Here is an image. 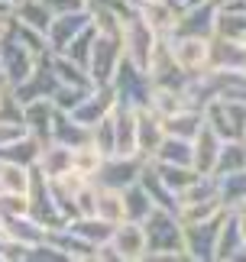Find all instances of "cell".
Segmentation results:
<instances>
[{
	"instance_id": "cell-1",
	"label": "cell",
	"mask_w": 246,
	"mask_h": 262,
	"mask_svg": "<svg viewBox=\"0 0 246 262\" xmlns=\"http://www.w3.org/2000/svg\"><path fill=\"white\" fill-rule=\"evenodd\" d=\"M142 227H146V239H149V253H146L142 262L188 259V253H184V224L178 220L175 210L156 207L146 220H142Z\"/></svg>"
},
{
	"instance_id": "cell-2",
	"label": "cell",
	"mask_w": 246,
	"mask_h": 262,
	"mask_svg": "<svg viewBox=\"0 0 246 262\" xmlns=\"http://www.w3.org/2000/svg\"><path fill=\"white\" fill-rule=\"evenodd\" d=\"M123 58H127V52H123V29H110V33H100L97 29L94 49H91V62H88V72L94 78V84L114 81Z\"/></svg>"
},
{
	"instance_id": "cell-3",
	"label": "cell",
	"mask_w": 246,
	"mask_h": 262,
	"mask_svg": "<svg viewBox=\"0 0 246 262\" xmlns=\"http://www.w3.org/2000/svg\"><path fill=\"white\" fill-rule=\"evenodd\" d=\"M159 39L162 36H156L146 26V19L139 16V10H130V13L123 16V52H127V62H133L136 68H142V72L149 68L152 49H156Z\"/></svg>"
},
{
	"instance_id": "cell-4",
	"label": "cell",
	"mask_w": 246,
	"mask_h": 262,
	"mask_svg": "<svg viewBox=\"0 0 246 262\" xmlns=\"http://www.w3.org/2000/svg\"><path fill=\"white\" fill-rule=\"evenodd\" d=\"M110 84L117 88L120 104H127V107H149L152 78L142 72V68H136L133 62H127V58H123L120 72L114 75V81H110Z\"/></svg>"
},
{
	"instance_id": "cell-5",
	"label": "cell",
	"mask_w": 246,
	"mask_h": 262,
	"mask_svg": "<svg viewBox=\"0 0 246 262\" xmlns=\"http://www.w3.org/2000/svg\"><path fill=\"white\" fill-rule=\"evenodd\" d=\"M175 62L184 75L211 72V39L208 36H169Z\"/></svg>"
},
{
	"instance_id": "cell-6",
	"label": "cell",
	"mask_w": 246,
	"mask_h": 262,
	"mask_svg": "<svg viewBox=\"0 0 246 262\" xmlns=\"http://www.w3.org/2000/svg\"><path fill=\"white\" fill-rule=\"evenodd\" d=\"M0 62H4V72H7L10 88H16V84H23L26 78L36 72L39 55H36V52H29V49L19 42L13 33H10L4 42H0Z\"/></svg>"
},
{
	"instance_id": "cell-7",
	"label": "cell",
	"mask_w": 246,
	"mask_h": 262,
	"mask_svg": "<svg viewBox=\"0 0 246 262\" xmlns=\"http://www.w3.org/2000/svg\"><path fill=\"white\" fill-rule=\"evenodd\" d=\"M223 217H214V220H204V224H188L184 227V253L188 259H198V262H211L217 259V236H220V224Z\"/></svg>"
},
{
	"instance_id": "cell-8",
	"label": "cell",
	"mask_w": 246,
	"mask_h": 262,
	"mask_svg": "<svg viewBox=\"0 0 246 262\" xmlns=\"http://www.w3.org/2000/svg\"><path fill=\"white\" fill-rule=\"evenodd\" d=\"M117 104H120V97H117V88L114 84H94V88H91V94L81 100L75 110H71V117H75L78 123H85V126L94 129L100 120H107L110 114H114Z\"/></svg>"
},
{
	"instance_id": "cell-9",
	"label": "cell",
	"mask_w": 246,
	"mask_h": 262,
	"mask_svg": "<svg viewBox=\"0 0 246 262\" xmlns=\"http://www.w3.org/2000/svg\"><path fill=\"white\" fill-rule=\"evenodd\" d=\"M142 168H146V159L142 156H107L104 168L97 172V185H107V188H120L127 191L130 185H136Z\"/></svg>"
},
{
	"instance_id": "cell-10",
	"label": "cell",
	"mask_w": 246,
	"mask_h": 262,
	"mask_svg": "<svg viewBox=\"0 0 246 262\" xmlns=\"http://www.w3.org/2000/svg\"><path fill=\"white\" fill-rule=\"evenodd\" d=\"M91 23H94L91 7L88 10H75V13H58L52 19V26H49V33H46L49 36V49H52V52H65Z\"/></svg>"
},
{
	"instance_id": "cell-11",
	"label": "cell",
	"mask_w": 246,
	"mask_h": 262,
	"mask_svg": "<svg viewBox=\"0 0 246 262\" xmlns=\"http://www.w3.org/2000/svg\"><path fill=\"white\" fill-rule=\"evenodd\" d=\"M58 75H55V68H52V52L39 58V65H36V72L26 78L23 84H16L13 88V94L19 104H29V100H39V97H52L55 91H58Z\"/></svg>"
},
{
	"instance_id": "cell-12",
	"label": "cell",
	"mask_w": 246,
	"mask_h": 262,
	"mask_svg": "<svg viewBox=\"0 0 246 262\" xmlns=\"http://www.w3.org/2000/svg\"><path fill=\"white\" fill-rule=\"evenodd\" d=\"M217 13H220V4H211V0L188 4L181 10L175 36H208L211 39L214 33H217Z\"/></svg>"
},
{
	"instance_id": "cell-13",
	"label": "cell",
	"mask_w": 246,
	"mask_h": 262,
	"mask_svg": "<svg viewBox=\"0 0 246 262\" xmlns=\"http://www.w3.org/2000/svg\"><path fill=\"white\" fill-rule=\"evenodd\" d=\"M110 243L117 246L120 262H142L149 253V239H146V227L139 220H123L114 230V239Z\"/></svg>"
},
{
	"instance_id": "cell-14",
	"label": "cell",
	"mask_w": 246,
	"mask_h": 262,
	"mask_svg": "<svg viewBox=\"0 0 246 262\" xmlns=\"http://www.w3.org/2000/svg\"><path fill=\"white\" fill-rule=\"evenodd\" d=\"M136 136H139V156L152 162L162 139H166V120L152 107H136Z\"/></svg>"
},
{
	"instance_id": "cell-15",
	"label": "cell",
	"mask_w": 246,
	"mask_h": 262,
	"mask_svg": "<svg viewBox=\"0 0 246 262\" xmlns=\"http://www.w3.org/2000/svg\"><path fill=\"white\" fill-rule=\"evenodd\" d=\"M181 4L178 0H149V4L139 7V16L146 19V26L156 36H175L178 19H181Z\"/></svg>"
},
{
	"instance_id": "cell-16",
	"label": "cell",
	"mask_w": 246,
	"mask_h": 262,
	"mask_svg": "<svg viewBox=\"0 0 246 262\" xmlns=\"http://www.w3.org/2000/svg\"><path fill=\"white\" fill-rule=\"evenodd\" d=\"M211 68L214 72H246V39L211 36Z\"/></svg>"
},
{
	"instance_id": "cell-17",
	"label": "cell",
	"mask_w": 246,
	"mask_h": 262,
	"mask_svg": "<svg viewBox=\"0 0 246 262\" xmlns=\"http://www.w3.org/2000/svg\"><path fill=\"white\" fill-rule=\"evenodd\" d=\"M114 156H139L136 107L117 104V110H114Z\"/></svg>"
},
{
	"instance_id": "cell-18",
	"label": "cell",
	"mask_w": 246,
	"mask_h": 262,
	"mask_svg": "<svg viewBox=\"0 0 246 262\" xmlns=\"http://www.w3.org/2000/svg\"><path fill=\"white\" fill-rule=\"evenodd\" d=\"M58 107L52 104V97H39L23 104V123L29 126V133L39 136L43 143H52V123H55Z\"/></svg>"
},
{
	"instance_id": "cell-19",
	"label": "cell",
	"mask_w": 246,
	"mask_h": 262,
	"mask_svg": "<svg viewBox=\"0 0 246 262\" xmlns=\"http://www.w3.org/2000/svg\"><path fill=\"white\" fill-rule=\"evenodd\" d=\"M220 149H223V139L214 133L211 126H204L198 136H194V172L198 175H214L217 172V159H220Z\"/></svg>"
},
{
	"instance_id": "cell-20",
	"label": "cell",
	"mask_w": 246,
	"mask_h": 262,
	"mask_svg": "<svg viewBox=\"0 0 246 262\" xmlns=\"http://www.w3.org/2000/svg\"><path fill=\"white\" fill-rule=\"evenodd\" d=\"M49 239H52L61 253H65L68 262H97V246L88 243L85 236H78L75 230H68V224L58 227V230H52V233H49Z\"/></svg>"
},
{
	"instance_id": "cell-21",
	"label": "cell",
	"mask_w": 246,
	"mask_h": 262,
	"mask_svg": "<svg viewBox=\"0 0 246 262\" xmlns=\"http://www.w3.org/2000/svg\"><path fill=\"white\" fill-rule=\"evenodd\" d=\"M36 168L46 178H61V175L75 172V149H71V146H61V143H55V139H52V143L43 149Z\"/></svg>"
},
{
	"instance_id": "cell-22",
	"label": "cell",
	"mask_w": 246,
	"mask_h": 262,
	"mask_svg": "<svg viewBox=\"0 0 246 262\" xmlns=\"http://www.w3.org/2000/svg\"><path fill=\"white\" fill-rule=\"evenodd\" d=\"M52 139H55V143H61V146L78 149V146H85V143L94 139V129L85 126V123H78L68 110H58V114H55V123H52Z\"/></svg>"
},
{
	"instance_id": "cell-23",
	"label": "cell",
	"mask_w": 246,
	"mask_h": 262,
	"mask_svg": "<svg viewBox=\"0 0 246 262\" xmlns=\"http://www.w3.org/2000/svg\"><path fill=\"white\" fill-rule=\"evenodd\" d=\"M4 230H7V236H13V239H23L26 246H39V243H46L49 233L52 230L43 227L33 214H16V217H4Z\"/></svg>"
},
{
	"instance_id": "cell-24",
	"label": "cell",
	"mask_w": 246,
	"mask_h": 262,
	"mask_svg": "<svg viewBox=\"0 0 246 262\" xmlns=\"http://www.w3.org/2000/svg\"><path fill=\"white\" fill-rule=\"evenodd\" d=\"M240 256H246V239H243V230L237 224V217H233V210H227V217L220 224V236H217V259L227 262V259H240Z\"/></svg>"
},
{
	"instance_id": "cell-25",
	"label": "cell",
	"mask_w": 246,
	"mask_h": 262,
	"mask_svg": "<svg viewBox=\"0 0 246 262\" xmlns=\"http://www.w3.org/2000/svg\"><path fill=\"white\" fill-rule=\"evenodd\" d=\"M33 168L19 165V162H10V159H0V194H29Z\"/></svg>"
},
{
	"instance_id": "cell-26",
	"label": "cell",
	"mask_w": 246,
	"mask_h": 262,
	"mask_svg": "<svg viewBox=\"0 0 246 262\" xmlns=\"http://www.w3.org/2000/svg\"><path fill=\"white\" fill-rule=\"evenodd\" d=\"M149 107L166 120V117H172V114H178V110L188 107V97H184V91L178 84H152Z\"/></svg>"
},
{
	"instance_id": "cell-27",
	"label": "cell",
	"mask_w": 246,
	"mask_h": 262,
	"mask_svg": "<svg viewBox=\"0 0 246 262\" xmlns=\"http://www.w3.org/2000/svg\"><path fill=\"white\" fill-rule=\"evenodd\" d=\"M204 126H208V120H204V110H198V107H184V110H178V114L166 117V133L169 136L194 139Z\"/></svg>"
},
{
	"instance_id": "cell-28",
	"label": "cell",
	"mask_w": 246,
	"mask_h": 262,
	"mask_svg": "<svg viewBox=\"0 0 246 262\" xmlns=\"http://www.w3.org/2000/svg\"><path fill=\"white\" fill-rule=\"evenodd\" d=\"M139 185L149 191V198L156 201V207H166V210H178V194L172 191L166 181H162V175L156 172V165L146 162V168H142L139 175Z\"/></svg>"
},
{
	"instance_id": "cell-29",
	"label": "cell",
	"mask_w": 246,
	"mask_h": 262,
	"mask_svg": "<svg viewBox=\"0 0 246 262\" xmlns=\"http://www.w3.org/2000/svg\"><path fill=\"white\" fill-rule=\"evenodd\" d=\"M97 217L107 220V224H114V227L127 220V198H123L120 188L97 185Z\"/></svg>"
},
{
	"instance_id": "cell-30",
	"label": "cell",
	"mask_w": 246,
	"mask_h": 262,
	"mask_svg": "<svg viewBox=\"0 0 246 262\" xmlns=\"http://www.w3.org/2000/svg\"><path fill=\"white\" fill-rule=\"evenodd\" d=\"M46 146H49V143H43L39 136L26 133L19 143L0 149V159H10V162H19V165H29V168H33V165H39V156H43Z\"/></svg>"
},
{
	"instance_id": "cell-31",
	"label": "cell",
	"mask_w": 246,
	"mask_h": 262,
	"mask_svg": "<svg viewBox=\"0 0 246 262\" xmlns=\"http://www.w3.org/2000/svg\"><path fill=\"white\" fill-rule=\"evenodd\" d=\"M152 162H172V165H191L194 162V139H181V136H169L162 139L159 152Z\"/></svg>"
},
{
	"instance_id": "cell-32",
	"label": "cell",
	"mask_w": 246,
	"mask_h": 262,
	"mask_svg": "<svg viewBox=\"0 0 246 262\" xmlns=\"http://www.w3.org/2000/svg\"><path fill=\"white\" fill-rule=\"evenodd\" d=\"M68 230H75L78 236H85L88 243H94V246H100V243H107V239H114V224H107V220H100L97 214L94 217H75V220H68Z\"/></svg>"
},
{
	"instance_id": "cell-33",
	"label": "cell",
	"mask_w": 246,
	"mask_h": 262,
	"mask_svg": "<svg viewBox=\"0 0 246 262\" xmlns=\"http://www.w3.org/2000/svg\"><path fill=\"white\" fill-rule=\"evenodd\" d=\"M52 68H55V75H58L61 84H81V88L94 84V78H91L88 68L78 65L75 58H68L65 52H52Z\"/></svg>"
},
{
	"instance_id": "cell-34",
	"label": "cell",
	"mask_w": 246,
	"mask_h": 262,
	"mask_svg": "<svg viewBox=\"0 0 246 262\" xmlns=\"http://www.w3.org/2000/svg\"><path fill=\"white\" fill-rule=\"evenodd\" d=\"M13 16L19 23L33 26V29H43V33H49V26H52V19H55V13L46 7V0H23V4L13 10Z\"/></svg>"
},
{
	"instance_id": "cell-35",
	"label": "cell",
	"mask_w": 246,
	"mask_h": 262,
	"mask_svg": "<svg viewBox=\"0 0 246 262\" xmlns=\"http://www.w3.org/2000/svg\"><path fill=\"white\" fill-rule=\"evenodd\" d=\"M104 162H107V152H100V149L94 146V139L75 149V172H78V175H85L88 181H94V178H97V172L104 168Z\"/></svg>"
},
{
	"instance_id": "cell-36",
	"label": "cell",
	"mask_w": 246,
	"mask_h": 262,
	"mask_svg": "<svg viewBox=\"0 0 246 262\" xmlns=\"http://www.w3.org/2000/svg\"><path fill=\"white\" fill-rule=\"evenodd\" d=\"M233 172H246V139H227L220 149L214 175H233Z\"/></svg>"
},
{
	"instance_id": "cell-37",
	"label": "cell",
	"mask_w": 246,
	"mask_h": 262,
	"mask_svg": "<svg viewBox=\"0 0 246 262\" xmlns=\"http://www.w3.org/2000/svg\"><path fill=\"white\" fill-rule=\"evenodd\" d=\"M123 198H127V220H139V224H142V220L156 210V201L149 198V191L142 188L139 181L123 191Z\"/></svg>"
},
{
	"instance_id": "cell-38",
	"label": "cell",
	"mask_w": 246,
	"mask_h": 262,
	"mask_svg": "<svg viewBox=\"0 0 246 262\" xmlns=\"http://www.w3.org/2000/svg\"><path fill=\"white\" fill-rule=\"evenodd\" d=\"M152 165H156V172L162 175V181H166L175 194L188 188L194 178H201L198 172H194V165H172V162H152Z\"/></svg>"
},
{
	"instance_id": "cell-39",
	"label": "cell",
	"mask_w": 246,
	"mask_h": 262,
	"mask_svg": "<svg viewBox=\"0 0 246 262\" xmlns=\"http://www.w3.org/2000/svg\"><path fill=\"white\" fill-rule=\"evenodd\" d=\"M220 181V198H223V204L233 207L237 201L246 198V172H233V175H217Z\"/></svg>"
},
{
	"instance_id": "cell-40",
	"label": "cell",
	"mask_w": 246,
	"mask_h": 262,
	"mask_svg": "<svg viewBox=\"0 0 246 262\" xmlns=\"http://www.w3.org/2000/svg\"><path fill=\"white\" fill-rule=\"evenodd\" d=\"M94 39H97V26L91 23L85 33H81L75 42L65 49V55H68V58H75L78 65H85V68H88V62H91V49H94Z\"/></svg>"
},
{
	"instance_id": "cell-41",
	"label": "cell",
	"mask_w": 246,
	"mask_h": 262,
	"mask_svg": "<svg viewBox=\"0 0 246 262\" xmlns=\"http://www.w3.org/2000/svg\"><path fill=\"white\" fill-rule=\"evenodd\" d=\"M91 88H94V84H91ZM91 88H81V84H58V91L52 94V104H55L58 110H68V114H71V110H75L81 100L91 94Z\"/></svg>"
},
{
	"instance_id": "cell-42",
	"label": "cell",
	"mask_w": 246,
	"mask_h": 262,
	"mask_svg": "<svg viewBox=\"0 0 246 262\" xmlns=\"http://www.w3.org/2000/svg\"><path fill=\"white\" fill-rule=\"evenodd\" d=\"M214 36L246 39V13H230V10H220V13H217V33H214Z\"/></svg>"
},
{
	"instance_id": "cell-43",
	"label": "cell",
	"mask_w": 246,
	"mask_h": 262,
	"mask_svg": "<svg viewBox=\"0 0 246 262\" xmlns=\"http://www.w3.org/2000/svg\"><path fill=\"white\" fill-rule=\"evenodd\" d=\"M29 249L23 239H13V236H0V262H29Z\"/></svg>"
},
{
	"instance_id": "cell-44",
	"label": "cell",
	"mask_w": 246,
	"mask_h": 262,
	"mask_svg": "<svg viewBox=\"0 0 246 262\" xmlns=\"http://www.w3.org/2000/svg\"><path fill=\"white\" fill-rule=\"evenodd\" d=\"M26 133H29V126L23 123V120H0V149L19 143Z\"/></svg>"
},
{
	"instance_id": "cell-45",
	"label": "cell",
	"mask_w": 246,
	"mask_h": 262,
	"mask_svg": "<svg viewBox=\"0 0 246 262\" xmlns=\"http://www.w3.org/2000/svg\"><path fill=\"white\" fill-rule=\"evenodd\" d=\"M94 146L100 149V152L114 156V114H110L107 120H100V123L94 126Z\"/></svg>"
},
{
	"instance_id": "cell-46",
	"label": "cell",
	"mask_w": 246,
	"mask_h": 262,
	"mask_svg": "<svg viewBox=\"0 0 246 262\" xmlns=\"http://www.w3.org/2000/svg\"><path fill=\"white\" fill-rule=\"evenodd\" d=\"M0 214L4 217L29 214V194H0Z\"/></svg>"
},
{
	"instance_id": "cell-47",
	"label": "cell",
	"mask_w": 246,
	"mask_h": 262,
	"mask_svg": "<svg viewBox=\"0 0 246 262\" xmlns=\"http://www.w3.org/2000/svg\"><path fill=\"white\" fill-rule=\"evenodd\" d=\"M46 7L52 13H75V10H88V0H46Z\"/></svg>"
},
{
	"instance_id": "cell-48",
	"label": "cell",
	"mask_w": 246,
	"mask_h": 262,
	"mask_svg": "<svg viewBox=\"0 0 246 262\" xmlns=\"http://www.w3.org/2000/svg\"><path fill=\"white\" fill-rule=\"evenodd\" d=\"M13 33V13H0V42Z\"/></svg>"
},
{
	"instance_id": "cell-49",
	"label": "cell",
	"mask_w": 246,
	"mask_h": 262,
	"mask_svg": "<svg viewBox=\"0 0 246 262\" xmlns=\"http://www.w3.org/2000/svg\"><path fill=\"white\" fill-rule=\"evenodd\" d=\"M10 100H13V88H0V117H4V110L10 107Z\"/></svg>"
},
{
	"instance_id": "cell-50",
	"label": "cell",
	"mask_w": 246,
	"mask_h": 262,
	"mask_svg": "<svg viewBox=\"0 0 246 262\" xmlns=\"http://www.w3.org/2000/svg\"><path fill=\"white\" fill-rule=\"evenodd\" d=\"M0 88H10V81H7V72H4V62H0Z\"/></svg>"
},
{
	"instance_id": "cell-51",
	"label": "cell",
	"mask_w": 246,
	"mask_h": 262,
	"mask_svg": "<svg viewBox=\"0 0 246 262\" xmlns=\"http://www.w3.org/2000/svg\"><path fill=\"white\" fill-rule=\"evenodd\" d=\"M127 4H130V7H133V10H139V7H142V4H149V0H127Z\"/></svg>"
},
{
	"instance_id": "cell-52",
	"label": "cell",
	"mask_w": 246,
	"mask_h": 262,
	"mask_svg": "<svg viewBox=\"0 0 246 262\" xmlns=\"http://www.w3.org/2000/svg\"><path fill=\"white\" fill-rule=\"evenodd\" d=\"M0 13H13V7H10V4H4V0H0Z\"/></svg>"
},
{
	"instance_id": "cell-53",
	"label": "cell",
	"mask_w": 246,
	"mask_h": 262,
	"mask_svg": "<svg viewBox=\"0 0 246 262\" xmlns=\"http://www.w3.org/2000/svg\"><path fill=\"white\" fill-rule=\"evenodd\" d=\"M4 4H10V7H13V10H16L19 4H23V0H4Z\"/></svg>"
},
{
	"instance_id": "cell-54",
	"label": "cell",
	"mask_w": 246,
	"mask_h": 262,
	"mask_svg": "<svg viewBox=\"0 0 246 262\" xmlns=\"http://www.w3.org/2000/svg\"><path fill=\"white\" fill-rule=\"evenodd\" d=\"M7 233V230H4V214H0V236H4Z\"/></svg>"
},
{
	"instance_id": "cell-55",
	"label": "cell",
	"mask_w": 246,
	"mask_h": 262,
	"mask_svg": "<svg viewBox=\"0 0 246 262\" xmlns=\"http://www.w3.org/2000/svg\"><path fill=\"white\" fill-rule=\"evenodd\" d=\"M178 4H181V7H188V4H198V0H178Z\"/></svg>"
},
{
	"instance_id": "cell-56",
	"label": "cell",
	"mask_w": 246,
	"mask_h": 262,
	"mask_svg": "<svg viewBox=\"0 0 246 262\" xmlns=\"http://www.w3.org/2000/svg\"><path fill=\"white\" fill-rule=\"evenodd\" d=\"M198 4H201V0H198ZM211 4H220V0H211Z\"/></svg>"
},
{
	"instance_id": "cell-57",
	"label": "cell",
	"mask_w": 246,
	"mask_h": 262,
	"mask_svg": "<svg viewBox=\"0 0 246 262\" xmlns=\"http://www.w3.org/2000/svg\"><path fill=\"white\" fill-rule=\"evenodd\" d=\"M220 4H223V0H220Z\"/></svg>"
}]
</instances>
